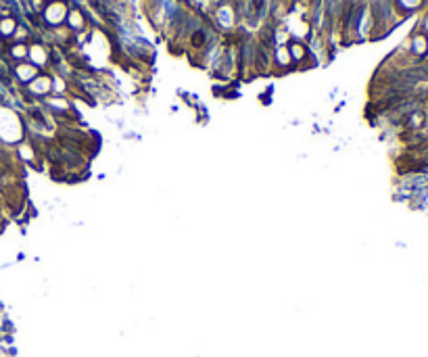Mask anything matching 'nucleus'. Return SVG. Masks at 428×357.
Instances as JSON below:
<instances>
[{
    "label": "nucleus",
    "instance_id": "1",
    "mask_svg": "<svg viewBox=\"0 0 428 357\" xmlns=\"http://www.w3.org/2000/svg\"><path fill=\"white\" fill-rule=\"evenodd\" d=\"M63 19H67V6L65 2H61V0H50L44 8V23L48 25H61L63 23Z\"/></svg>",
    "mask_w": 428,
    "mask_h": 357
},
{
    "label": "nucleus",
    "instance_id": "2",
    "mask_svg": "<svg viewBox=\"0 0 428 357\" xmlns=\"http://www.w3.org/2000/svg\"><path fill=\"white\" fill-rule=\"evenodd\" d=\"M27 90L36 96H46L50 90H53V79H50L48 75H38L36 79H32L27 84Z\"/></svg>",
    "mask_w": 428,
    "mask_h": 357
},
{
    "label": "nucleus",
    "instance_id": "3",
    "mask_svg": "<svg viewBox=\"0 0 428 357\" xmlns=\"http://www.w3.org/2000/svg\"><path fill=\"white\" fill-rule=\"evenodd\" d=\"M15 75L23 81V84H29L32 79H36L40 75V71L34 63H25V61H21V63H17L15 67Z\"/></svg>",
    "mask_w": 428,
    "mask_h": 357
},
{
    "label": "nucleus",
    "instance_id": "4",
    "mask_svg": "<svg viewBox=\"0 0 428 357\" xmlns=\"http://www.w3.org/2000/svg\"><path fill=\"white\" fill-rule=\"evenodd\" d=\"M426 121H428V117L424 115V111L418 109L405 117V128H407V132H420L426 126Z\"/></svg>",
    "mask_w": 428,
    "mask_h": 357
},
{
    "label": "nucleus",
    "instance_id": "5",
    "mask_svg": "<svg viewBox=\"0 0 428 357\" xmlns=\"http://www.w3.org/2000/svg\"><path fill=\"white\" fill-rule=\"evenodd\" d=\"M286 48H288V53H290L292 63H303V61L309 57L307 48H305V44L301 42V40H292V42H290Z\"/></svg>",
    "mask_w": 428,
    "mask_h": 357
},
{
    "label": "nucleus",
    "instance_id": "6",
    "mask_svg": "<svg viewBox=\"0 0 428 357\" xmlns=\"http://www.w3.org/2000/svg\"><path fill=\"white\" fill-rule=\"evenodd\" d=\"M67 25L71 32H79V29L86 27V17L84 13L79 11V8H71V11L67 13Z\"/></svg>",
    "mask_w": 428,
    "mask_h": 357
},
{
    "label": "nucleus",
    "instance_id": "7",
    "mask_svg": "<svg viewBox=\"0 0 428 357\" xmlns=\"http://www.w3.org/2000/svg\"><path fill=\"white\" fill-rule=\"evenodd\" d=\"M412 53L416 57H426L428 55V44H426V34H416L412 38Z\"/></svg>",
    "mask_w": 428,
    "mask_h": 357
},
{
    "label": "nucleus",
    "instance_id": "8",
    "mask_svg": "<svg viewBox=\"0 0 428 357\" xmlns=\"http://www.w3.org/2000/svg\"><path fill=\"white\" fill-rule=\"evenodd\" d=\"M274 61H276L278 67H284V69H288L292 65V59H290V53L286 46H278L274 50Z\"/></svg>",
    "mask_w": 428,
    "mask_h": 357
},
{
    "label": "nucleus",
    "instance_id": "9",
    "mask_svg": "<svg viewBox=\"0 0 428 357\" xmlns=\"http://www.w3.org/2000/svg\"><path fill=\"white\" fill-rule=\"evenodd\" d=\"M8 55L21 63V61H25L29 57V48L25 42H15V44H11V48H8Z\"/></svg>",
    "mask_w": 428,
    "mask_h": 357
},
{
    "label": "nucleus",
    "instance_id": "10",
    "mask_svg": "<svg viewBox=\"0 0 428 357\" xmlns=\"http://www.w3.org/2000/svg\"><path fill=\"white\" fill-rule=\"evenodd\" d=\"M15 29H17V21H15L13 17L0 19V36H2V38H13Z\"/></svg>",
    "mask_w": 428,
    "mask_h": 357
},
{
    "label": "nucleus",
    "instance_id": "11",
    "mask_svg": "<svg viewBox=\"0 0 428 357\" xmlns=\"http://www.w3.org/2000/svg\"><path fill=\"white\" fill-rule=\"evenodd\" d=\"M397 6L401 8V11L407 15L412 11H418V8L422 6V0H397Z\"/></svg>",
    "mask_w": 428,
    "mask_h": 357
},
{
    "label": "nucleus",
    "instance_id": "12",
    "mask_svg": "<svg viewBox=\"0 0 428 357\" xmlns=\"http://www.w3.org/2000/svg\"><path fill=\"white\" fill-rule=\"evenodd\" d=\"M29 55H34V61H36V67L38 65H42V63H46L48 61V55H46V50L42 48V46H34V48H29Z\"/></svg>",
    "mask_w": 428,
    "mask_h": 357
},
{
    "label": "nucleus",
    "instance_id": "13",
    "mask_svg": "<svg viewBox=\"0 0 428 357\" xmlns=\"http://www.w3.org/2000/svg\"><path fill=\"white\" fill-rule=\"evenodd\" d=\"M190 42H192V46H195V48H203V46H205V42H207V34L203 32V29H197V32H192Z\"/></svg>",
    "mask_w": 428,
    "mask_h": 357
},
{
    "label": "nucleus",
    "instance_id": "14",
    "mask_svg": "<svg viewBox=\"0 0 428 357\" xmlns=\"http://www.w3.org/2000/svg\"><path fill=\"white\" fill-rule=\"evenodd\" d=\"M0 81H4V84H8V81H11V77H8V71L0 65Z\"/></svg>",
    "mask_w": 428,
    "mask_h": 357
},
{
    "label": "nucleus",
    "instance_id": "15",
    "mask_svg": "<svg viewBox=\"0 0 428 357\" xmlns=\"http://www.w3.org/2000/svg\"><path fill=\"white\" fill-rule=\"evenodd\" d=\"M211 2H213V4H221V2H223V0H211Z\"/></svg>",
    "mask_w": 428,
    "mask_h": 357
},
{
    "label": "nucleus",
    "instance_id": "16",
    "mask_svg": "<svg viewBox=\"0 0 428 357\" xmlns=\"http://www.w3.org/2000/svg\"><path fill=\"white\" fill-rule=\"evenodd\" d=\"M426 44H428V34H426Z\"/></svg>",
    "mask_w": 428,
    "mask_h": 357
},
{
    "label": "nucleus",
    "instance_id": "17",
    "mask_svg": "<svg viewBox=\"0 0 428 357\" xmlns=\"http://www.w3.org/2000/svg\"><path fill=\"white\" fill-rule=\"evenodd\" d=\"M46 2H48V0H46Z\"/></svg>",
    "mask_w": 428,
    "mask_h": 357
}]
</instances>
